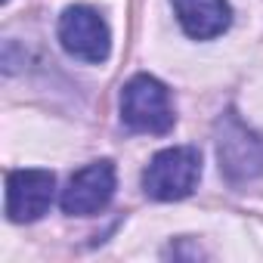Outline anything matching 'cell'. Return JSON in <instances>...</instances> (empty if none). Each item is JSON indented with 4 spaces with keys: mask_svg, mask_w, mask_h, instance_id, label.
Wrapping results in <instances>:
<instances>
[{
    "mask_svg": "<svg viewBox=\"0 0 263 263\" xmlns=\"http://www.w3.org/2000/svg\"><path fill=\"white\" fill-rule=\"evenodd\" d=\"M121 121L137 134H167L174 127L171 93L152 74L130 78L121 90Z\"/></svg>",
    "mask_w": 263,
    "mask_h": 263,
    "instance_id": "cell-1",
    "label": "cell"
},
{
    "mask_svg": "<svg viewBox=\"0 0 263 263\" xmlns=\"http://www.w3.org/2000/svg\"><path fill=\"white\" fill-rule=\"evenodd\" d=\"M201 177V155L192 146H174L158 152L143 171V189L155 201L186 198Z\"/></svg>",
    "mask_w": 263,
    "mask_h": 263,
    "instance_id": "cell-2",
    "label": "cell"
},
{
    "mask_svg": "<svg viewBox=\"0 0 263 263\" xmlns=\"http://www.w3.org/2000/svg\"><path fill=\"white\" fill-rule=\"evenodd\" d=\"M217 158L229 183H248L263 174V137L248 130L232 111L217 121Z\"/></svg>",
    "mask_w": 263,
    "mask_h": 263,
    "instance_id": "cell-3",
    "label": "cell"
},
{
    "mask_svg": "<svg viewBox=\"0 0 263 263\" xmlns=\"http://www.w3.org/2000/svg\"><path fill=\"white\" fill-rule=\"evenodd\" d=\"M59 41L68 56L81 62H105L111 50V34L105 19L90 7H68L59 19Z\"/></svg>",
    "mask_w": 263,
    "mask_h": 263,
    "instance_id": "cell-4",
    "label": "cell"
},
{
    "mask_svg": "<svg viewBox=\"0 0 263 263\" xmlns=\"http://www.w3.org/2000/svg\"><path fill=\"white\" fill-rule=\"evenodd\" d=\"M111 195H115V164L93 161L68 180V189L62 192V211L68 217H93L102 208H108Z\"/></svg>",
    "mask_w": 263,
    "mask_h": 263,
    "instance_id": "cell-5",
    "label": "cell"
},
{
    "mask_svg": "<svg viewBox=\"0 0 263 263\" xmlns=\"http://www.w3.org/2000/svg\"><path fill=\"white\" fill-rule=\"evenodd\" d=\"M56 177L50 171H13L7 177V214L13 223H34L53 204Z\"/></svg>",
    "mask_w": 263,
    "mask_h": 263,
    "instance_id": "cell-6",
    "label": "cell"
},
{
    "mask_svg": "<svg viewBox=\"0 0 263 263\" xmlns=\"http://www.w3.org/2000/svg\"><path fill=\"white\" fill-rule=\"evenodd\" d=\"M171 4L183 31L195 41L220 37L232 22V10L226 0H171Z\"/></svg>",
    "mask_w": 263,
    "mask_h": 263,
    "instance_id": "cell-7",
    "label": "cell"
},
{
    "mask_svg": "<svg viewBox=\"0 0 263 263\" xmlns=\"http://www.w3.org/2000/svg\"><path fill=\"white\" fill-rule=\"evenodd\" d=\"M4 4H7V0H4Z\"/></svg>",
    "mask_w": 263,
    "mask_h": 263,
    "instance_id": "cell-8",
    "label": "cell"
}]
</instances>
